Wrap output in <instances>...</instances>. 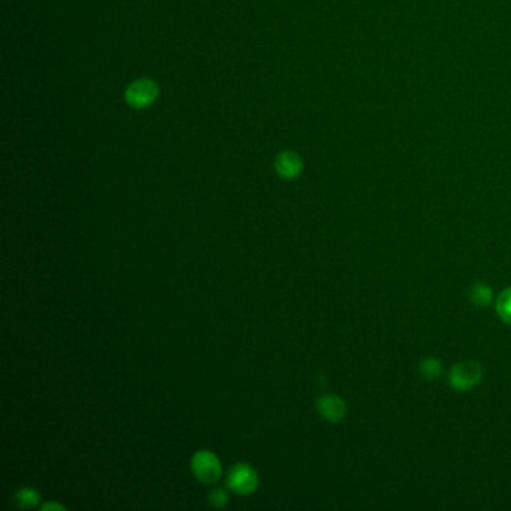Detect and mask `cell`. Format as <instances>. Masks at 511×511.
Segmentation results:
<instances>
[{
	"label": "cell",
	"instance_id": "6da1fadb",
	"mask_svg": "<svg viewBox=\"0 0 511 511\" xmlns=\"http://www.w3.org/2000/svg\"><path fill=\"white\" fill-rule=\"evenodd\" d=\"M159 96L158 83L152 78H138L127 86L125 92V99L132 108H146L152 105Z\"/></svg>",
	"mask_w": 511,
	"mask_h": 511
},
{
	"label": "cell",
	"instance_id": "7a4b0ae2",
	"mask_svg": "<svg viewBox=\"0 0 511 511\" xmlns=\"http://www.w3.org/2000/svg\"><path fill=\"white\" fill-rule=\"evenodd\" d=\"M192 471L198 480L204 483H215L219 480L222 466L216 454L211 451H198L192 458Z\"/></svg>",
	"mask_w": 511,
	"mask_h": 511
},
{
	"label": "cell",
	"instance_id": "3957f363",
	"mask_svg": "<svg viewBox=\"0 0 511 511\" xmlns=\"http://www.w3.org/2000/svg\"><path fill=\"white\" fill-rule=\"evenodd\" d=\"M228 486L231 490L240 495L252 493L258 486V475L252 466L246 463H237L230 471Z\"/></svg>",
	"mask_w": 511,
	"mask_h": 511
},
{
	"label": "cell",
	"instance_id": "277c9868",
	"mask_svg": "<svg viewBox=\"0 0 511 511\" xmlns=\"http://www.w3.org/2000/svg\"><path fill=\"white\" fill-rule=\"evenodd\" d=\"M483 376V369L475 362H463L453 367L450 379L451 384L459 390H470Z\"/></svg>",
	"mask_w": 511,
	"mask_h": 511
},
{
	"label": "cell",
	"instance_id": "5b68a950",
	"mask_svg": "<svg viewBox=\"0 0 511 511\" xmlns=\"http://www.w3.org/2000/svg\"><path fill=\"white\" fill-rule=\"evenodd\" d=\"M275 168L280 177L283 179H294L302 173L303 168V162L300 159V156L297 154L295 152L291 150H285L278 154V158L275 161Z\"/></svg>",
	"mask_w": 511,
	"mask_h": 511
},
{
	"label": "cell",
	"instance_id": "8992f818",
	"mask_svg": "<svg viewBox=\"0 0 511 511\" xmlns=\"http://www.w3.org/2000/svg\"><path fill=\"white\" fill-rule=\"evenodd\" d=\"M318 409L324 418H327L329 421H339L342 420L347 408L344 401L340 397L334 396V394H325L322 396L321 399L318 401Z\"/></svg>",
	"mask_w": 511,
	"mask_h": 511
},
{
	"label": "cell",
	"instance_id": "52a82bcc",
	"mask_svg": "<svg viewBox=\"0 0 511 511\" xmlns=\"http://www.w3.org/2000/svg\"><path fill=\"white\" fill-rule=\"evenodd\" d=\"M496 310H498L500 317L511 324V288L505 290L498 299V303H496Z\"/></svg>",
	"mask_w": 511,
	"mask_h": 511
},
{
	"label": "cell",
	"instance_id": "ba28073f",
	"mask_svg": "<svg viewBox=\"0 0 511 511\" xmlns=\"http://www.w3.org/2000/svg\"><path fill=\"white\" fill-rule=\"evenodd\" d=\"M16 500L20 507L32 508L39 502V493L31 488H26V489H21L17 492Z\"/></svg>",
	"mask_w": 511,
	"mask_h": 511
},
{
	"label": "cell",
	"instance_id": "9c48e42d",
	"mask_svg": "<svg viewBox=\"0 0 511 511\" xmlns=\"http://www.w3.org/2000/svg\"><path fill=\"white\" fill-rule=\"evenodd\" d=\"M471 299L477 306L489 305L492 299V291L486 285H475L471 291Z\"/></svg>",
	"mask_w": 511,
	"mask_h": 511
},
{
	"label": "cell",
	"instance_id": "30bf717a",
	"mask_svg": "<svg viewBox=\"0 0 511 511\" xmlns=\"http://www.w3.org/2000/svg\"><path fill=\"white\" fill-rule=\"evenodd\" d=\"M421 371L426 378L433 379V378L439 376V374H441V364H439V362L435 359H429L423 363Z\"/></svg>",
	"mask_w": 511,
	"mask_h": 511
},
{
	"label": "cell",
	"instance_id": "8fae6325",
	"mask_svg": "<svg viewBox=\"0 0 511 511\" xmlns=\"http://www.w3.org/2000/svg\"><path fill=\"white\" fill-rule=\"evenodd\" d=\"M210 502L213 505H216V507H222V505H225L226 502H228V496H226L225 490L215 489L210 495Z\"/></svg>",
	"mask_w": 511,
	"mask_h": 511
},
{
	"label": "cell",
	"instance_id": "7c38bea8",
	"mask_svg": "<svg viewBox=\"0 0 511 511\" xmlns=\"http://www.w3.org/2000/svg\"><path fill=\"white\" fill-rule=\"evenodd\" d=\"M63 510V507L60 504H46L44 507H42V510Z\"/></svg>",
	"mask_w": 511,
	"mask_h": 511
}]
</instances>
